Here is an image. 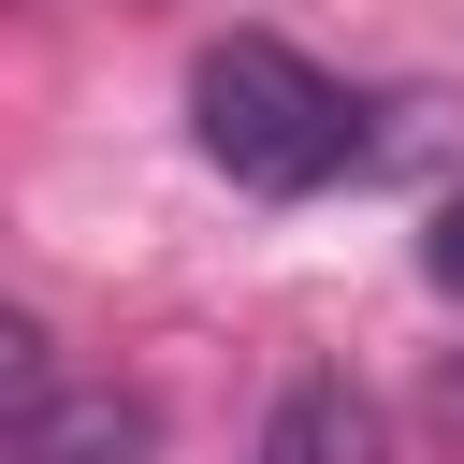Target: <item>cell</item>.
<instances>
[{"label": "cell", "mask_w": 464, "mask_h": 464, "mask_svg": "<svg viewBox=\"0 0 464 464\" xmlns=\"http://www.w3.org/2000/svg\"><path fill=\"white\" fill-rule=\"evenodd\" d=\"M188 130H203V160H218L232 188H261V203H304V188L362 174V116H348V87H334L304 44H276V29L203 44V72H188Z\"/></svg>", "instance_id": "1"}, {"label": "cell", "mask_w": 464, "mask_h": 464, "mask_svg": "<svg viewBox=\"0 0 464 464\" xmlns=\"http://www.w3.org/2000/svg\"><path fill=\"white\" fill-rule=\"evenodd\" d=\"M14 464H160V406L130 377L44 392V406H14Z\"/></svg>", "instance_id": "2"}, {"label": "cell", "mask_w": 464, "mask_h": 464, "mask_svg": "<svg viewBox=\"0 0 464 464\" xmlns=\"http://www.w3.org/2000/svg\"><path fill=\"white\" fill-rule=\"evenodd\" d=\"M261 464H392V406L334 362H304L276 406H261Z\"/></svg>", "instance_id": "3"}, {"label": "cell", "mask_w": 464, "mask_h": 464, "mask_svg": "<svg viewBox=\"0 0 464 464\" xmlns=\"http://www.w3.org/2000/svg\"><path fill=\"white\" fill-rule=\"evenodd\" d=\"M420 276L464 304V188H450V203H435V232H420Z\"/></svg>", "instance_id": "4"}, {"label": "cell", "mask_w": 464, "mask_h": 464, "mask_svg": "<svg viewBox=\"0 0 464 464\" xmlns=\"http://www.w3.org/2000/svg\"><path fill=\"white\" fill-rule=\"evenodd\" d=\"M450 406H464V362H450Z\"/></svg>", "instance_id": "5"}]
</instances>
